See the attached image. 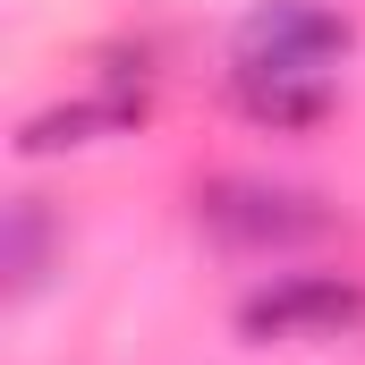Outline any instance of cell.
I'll return each instance as SVG.
<instances>
[{"label":"cell","instance_id":"cell-5","mask_svg":"<svg viewBox=\"0 0 365 365\" xmlns=\"http://www.w3.org/2000/svg\"><path fill=\"white\" fill-rule=\"evenodd\" d=\"M136 119H145V86L136 93H86V102L34 110L17 128V153H68V145H102V136H136Z\"/></svg>","mask_w":365,"mask_h":365},{"label":"cell","instance_id":"cell-6","mask_svg":"<svg viewBox=\"0 0 365 365\" xmlns=\"http://www.w3.org/2000/svg\"><path fill=\"white\" fill-rule=\"evenodd\" d=\"M0 264H9V289H17V297H26V289H43V272H51V212H43L34 195H17V204H9Z\"/></svg>","mask_w":365,"mask_h":365},{"label":"cell","instance_id":"cell-3","mask_svg":"<svg viewBox=\"0 0 365 365\" xmlns=\"http://www.w3.org/2000/svg\"><path fill=\"white\" fill-rule=\"evenodd\" d=\"M349 60V17L314 0H264L238 26V68H340Z\"/></svg>","mask_w":365,"mask_h":365},{"label":"cell","instance_id":"cell-4","mask_svg":"<svg viewBox=\"0 0 365 365\" xmlns=\"http://www.w3.org/2000/svg\"><path fill=\"white\" fill-rule=\"evenodd\" d=\"M331 68H238V110L255 128H323L331 119Z\"/></svg>","mask_w":365,"mask_h":365},{"label":"cell","instance_id":"cell-2","mask_svg":"<svg viewBox=\"0 0 365 365\" xmlns=\"http://www.w3.org/2000/svg\"><path fill=\"white\" fill-rule=\"evenodd\" d=\"M195 212H204V230H212L221 247H247V255L314 247V238L331 230V212H323L314 195H297V187H264V179H221V187H204Z\"/></svg>","mask_w":365,"mask_h":365},{"label":"cell","instance_id":"cell-1","mask_svg":"<svg viewBox=\"0 0 365 365\" xmlns=\"http://www.w3.org/2000/svg\"><path fill=\"white\" fill-rule=\"evenodd\" d=\"M365 323V280L349 272H280L238 306L247 340H349Z\"/></svg>","mask_w":365,"mask_h":365}]
</instances>
